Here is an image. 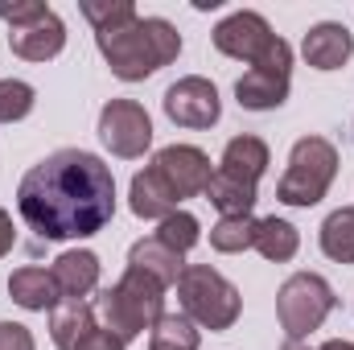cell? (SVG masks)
I'll use <instances>...</instances> for the list:
<instances>
[{
	"instance_id": "cell-21",
	"label": "cell",
	"mask_w": 354,
	"mask_h": 350,
	"mask_svg": "<svg viewBox=\"0 0 354 350\" xmlns=\"http://www.w3.org/2000/svg\"><path fill=\"white\" fill-rule=\"evenodd\" d=\"M264 260H292L297 256V248H301V235H297V227L288 223V219H256V243H252Z\"/></svg>"
},
{
	"instance_id": "cell-6",
	"label": "cell",
	"mask_w": 354,
	"mask_h": 350,
	"mask_svg": "<svg viewBox=\"0 0 354 350\" xmlns=\"http://www.w3.org/2000/svg\"><path fill=\"white\" fill-rule=\"evenodd\" d=\"M334 305H338V297L317 272H297L276 293V313H280V326H284L288 342H301L305 334H313L334 313Z\"/></svg>"
},
{
	"instance_id": "cell-19",
	"label": "cell",
	"mask_w": 354,
	"mask_h": 350,
	"mask_svg": "<svg viewBox=\"0 0 354 350\" xmlns=\"http://www.w3.org/2000/svg\"><path fill=\"white\" fill-rule=\"evenodd\" d=\"M128 264L132 268H140V272H149V276H157L165 288L169 284H177V276H181V256L177 252H169L157 235H149V239H136L132 243V252H128Z\"/></svg>"
},
{
	"instance_id": "cell-32",
	"label": "cell",
	"mask_w": 354,
	"mask_h": 350,
	"mask_svg": "<svg viewBox=\"0 0 354 350\" xmlns=\"http://www.w3.org/2000/svg\"><path fill=\"white\" fill-rule=\"evenodd\" d=\"M317 350H354V342H342V338H334V342H322Z\"/></svg>"
},
{
	"instance_id": "cell-25",
	"label": "cell",
	"mask_w": 354,
	"mask_h": 350,
	"mask_svg": "<svg viewBox=\"0 0 354 350\" xmlns=\"http://www.w3.org/2000/svg\"><path fill=\"white\" fill-rule=\"evenodd\" d=\"M79 8H83V17L95 25V33H111V29L136 21V4L132 0H83Z\"/></svg>"
},
{
	"instance_id": "cell-27",
	"label": "cell",
	"mask_w": 354,
	"mask_h": 350,
	"mask_svg": "<svg viewBox=\"0 0 354 350\" xmlns=\"http://www.w3.org/2000/svg\"><path fill=\"white\" fill-rule=\"evenodd\" d=\"M33 103H37V95H33L29 83H21V79H0V124L25 120V116L33 111Z\"/></svg>"
},
{
	"instance_id": "cell-17",
	"label": "cell",
	"mask_w": 354,
	"mask_h": 350,
	"mask_svg": "<svg viewBox=\"0 0 354 350\" xmlns=\"http://www.w3.org/2000/svg\"><path fill=\"white\" fill-rule=\"evenodd\" d=\"M50 276H54L62 301H66V297H87L91 288L99 284V256L87 252V248L62 252V256L54 260V268H50Z\"/></svg>"
},
{
	"instance_id": "cell-8",
	"label": "cell",
	"mask_w": 354,
	"mask_h": 350,
	"mask_svg": "<svg viewBox=\"0 0 354 350\" xmlns=\"http://www.w3.org/2000/svg\"><path fill=\"white\" fill-rule=\"evenodd\" d=\"M99 140L115 157H145V149L153 145V120L136 99H111L99 111Z\"/></svg>"
},
{
	"instance_id": "cell-11",
	"label": "cell",
	"mask_w": 354,
	"mask_h": 350,
	"mask_svg": "<svg viewBox=\"0 0 354 350\" xmlns=\"http://www.w3.org/2000/svg\"><path fill=\"white\" fill-rule=\"evenodd\" d=\"M153 169L169 181V190H174L177 198H198V194H206V185H210V157L202 153V149H194V145H169V149H161L157 157H153Z\"/></svg>"
},
{
	"instance_id": "cell-30",
	"label": "cell",
	"mask_w": 354,
	"mask_h": 350,
	"mask_svg": "<svg viewBox=\"0 0 354 350\" xmlns=\"http://www.w3.org/2000/svg\"><path fill=\"white\" fill-rule=\"evenodd\" d=\"M75 350H124V342H120L115 334H107V330H99V326H95V330H91Z\"/></svg>"
},
{
	"instance_id": "cell-23",
	"label": "cell",
	"mask_w": 354,
	"mask_h": 350,
	"mask_svg": "<svg viewBox=\"0 0 354 350\" xmlns=\"http://www.w3.org/2000/svg\"><path fill=\"white\" fill-rule=\"evenodd\" d=\"M256 243V219L252 214H235V219H218L210 227V248L223 252V256H235V252H248Z\"/></svg>"
},
{
	"instance_id": "cell-29",
	"label": "cell",
	"mask_w": 354,
	"mask_h": 350,
	"mask_svg": "<svg viewBox=\"0 0 354 350\" xmlns=\"http://www.w3.org/2000/svg\"><path fill=\"white\" fill-rule=\"evenodd\" d=\"M50 4H41V0H21V4H0V17L8 21V29L12 25H25V21H33V17H41Z\"/></svg>"
},
{
	"instance_id": "cell-2",
	"label": "cell",
	"mask_w": 354,
	"mask_h": 350,
	"mask_svg": "<svg viewBox=\"0 0 354 350\" xmlns=\"http://www.w3.org/2000/svg\"><path fill=\"white\" fill-rule=\"evenodd\" d=\"M95 42H99V54L107 58L111 75L124 83H140V79L157 75L181 54V33L165 17H136L111 33H95Z\"/></svg>"
},
{
	"instance_id": "cell-16",
	"label": "cell",
	"mask_w": 354,
	"mask_h": 350,
	"mask_svg": "<svg viewBox=\"0 0 354 350\" xmlns=\"http://www.w3.org/2000/svg\"><path fill=\"white\" fill-rule=\"evenodd\" d=\"M95 330V305L83 297H66L50 309V338L58 350H75Z\"/></svg>"
},
{
	"instance_id": "cell-10",
	"label": "cell",
	"mask_w": 354,
	"mask_h": 350,
	"mask_svg": "<svg viewBox=\"0 0 354 350\" xmlns=\"http://www.w3.org/2000/svg\"><path fill=\"white\" fill-rule=\"evenodd\" d=\"M165 116L181 128H210L223 116V99H218L210 79L189 75V79H177L174 87L165 91Z\"/></svg>"
},
{
	"instance_id": "cell-13",
	"label": "cell",
	"mask_w": 354,
	"mask_h": 350,
	"mask_svg": "<svg viewBox=\"0 0 354 350\" xmlns=\"http://www.w3.org/2000/svg\"><path fill=\"white\" fill-rule=\"evenodd\" d=\"M301 54H305V62H309L313 71H338V66H346V58L354 54V37H351L346 25L322 21V25H313V29L305 33Z\"/></svg>"
},
{
	"instance_id": "cell-14",
	"label": "cell",
	"mask_w": 354,
	"mask_h": 350,
	"mask_svg": "<svg viewBox=\"0 0 354 350\" xmlns=\"http://www.w3.org/2000/svg\"><path fill=\"white\" fill-rule=\"evenodd\" d=\"M177 202H181V198L169 190V181L157 174L153 165L132 177L128 206H132V214H136V219H169V214L177 210Z\"/></svg>"
},
{
	"instance_id": "cell-22",
	"label": "cell",
	"mask_w": 354,
	"mask_h": 350,
	"mask_svg": "<svg viewBox=\"0 0 354 350\" xmlns=\"http://www.w3.org/2000/svg\"><path fill=\"white\" fill-rule=\"evenodd\" d=\"M322 252L338 264H354V206L334 210L322 223Z\"/></svg>"
},
{
	"instance_id": "cell-28",
	"label": "cell",
	"mask_w": 354,
	"mask_h": 350,
	"mask_svg": "<svg viewBox=\"0 0 354 350\" xmlns=\"http://www.w3.org/2000/svg\"><path fill=\"white\" fill-rule=\"evenodd\" d=\"M0 350H37L29 326H21V322H0Z\"/></svg>"
},
{
	"instance_id": "cell-7",
	"label": "cell",
	"mask_w": 354,
	"mask_h": 350,
	"mask_svg": "<svg viewBox=\"0 0 354 350\" xmlns=\"http://www.w3.org/2000/svg\"><path fill=\"white\" fill-rule=\"evenodd\" d=\"M288 87H292V46L276 37L272 50L260 62H252V71L235 83V99L248 111H272L288 99Z\"/></svg>"
},
{
	"instance_id": "cell-34",
	"label": "cell",
	"mask_w": 354,
	"mask_h": 350,
	"mask_svg": "<svg viewBox=\"0 0 354 350\" xmlns=\"http://www.w3.org/2000/svg\"><path fill=\"white\" fill-rule=\"evenodd\" d=\"M149 350H169V347H153V342H149Z\"/></svg>"
},
{
	"instance_id": "cell-26",
	"label": "cell",
	"mask_w": 354,
	"mask_h": 350,
	"mask_svg": "<svg viewBox=\"0 0 354 350\" xmlns=\"http://www.w3.org/2000/svg\"><path fill=\"white\" fill-rule=\"evenodd\" d=\"M153 347L169 350H198V330L185 313H161L153 326Z\"/></svg>"
},
{
	"instance_id": "cell-4",
	"label": "cell",
	"mask_w": 354,
	"mask_h": 350,
	"mask_svg": "<svg viewBox=\"0 0 354 350\" xmlns=\"http://www.w3.org/2000/svg\"><path fill=\"white\" fill-rule=\"evenodd\" d=\"M177 297H181V313L206 330H231L243 309L239 288L210 264H185L177 276Z\"/></svg>"
},
{
	"instance_id": "cell-20",
	"label": "cell",
	"mask_w": 354,
	"mask_h": 350,
	"mask_svg": "<svg viewBox=\"0 0 354 350\" xmlns=\"http://www.w3.org/2000/svg\"><path fill=\"white\" fill-rule=\"evenodd\" d=\"M256 185H248V181H235V177L218 174L210 177V185H206V202L223 214V219H235V214H252V206H256Z\"/></svg>"
},
{
	"instance_id": "cell-33",
	"label": "cell",
	"mask_w": 354,
	"mask_h": 350,
	"mask_svg": "<svg viewBox=\"0 0 354 350\" xmlns=\"http://www.w3.org/2000/svg\"><path fill=\"white\" fill-rule=\"evenodd\" d=\"M280 350H305V347H301V342H284Z\"/></svg>"
},
{
	"instance_id": "cell-24",
	"label": "cell",
	"mask_w": 354,
	"mask_h": 350,
	"mask_svg": "<svg viewBox=\"0 0 354 350\" xmlns=\"http://www.w3.org/2000/svg\"><path fill=\"white\" fill-rule=\"evenodd\" d=\"M157 239L177 252V256H185L198 239H202V227H198V219L189 214V210H174L169 219H161V227H157Z\"/></svg>"
},
{
	"instance_id": "cell-1",
	"label": "cell",
	"mask_w": 354,
	"mask_h": 350,
	"mask_svg": "<svg viewBox=\"0 0 354 350\" xmlns=\"http://www.w3.org/2000/svg\"><path fill=\"white\" fill-rule=\"evenodd\" d=\"M17 210L46 243L91 239L115 214V177L87 149H58L21 177Z\"/></svg>"
},
{
	"instance_id": "cell-12",
	"label": "cell",
	"mask_w": 354,
	"mask_h": 350,
	"mask_svg": "<svg viewBox=\"0 0 354 350\" xmlns=\"http://www.w3.org/2000/svg\"><path fill=\"white\" fill-rule=\"evenodd\" d=\"M8 46H12V54L25 58V62H50V58H58L62 46H66V25H62V17H58L54 8H46L41 17H33V21H25V25H12V29H8Z\"/></svg>"
},
{
	"instance_id": "cell-5",
	"label": "cell",
	"mask_w": 354,
	"mask_h": 350,
	"mask_svg": "<svg viewBox=\"0 0 354 350\" xmlns=\"http://www.w3.org/2000/svg\"><path fill=\"white\" fill-rule=\"evenodd\" d=\"M338 174V149L326 136H301L288 153V169L276 181V198L284 206H317Z\"/></svg>"
},
{
	"instance_id": "cell-18",
	"label": "cell",
	"mask_w": 354,
	"mask_h": 350,
	"mask_svg": "<svg viewBox=\"0 0 354 350\" xmlns=\"http://www.w3.org/2000/svg\"><path fill=\"white\" fill-rule=\"evenodd\" d=\"M8 293L21 309H33V313H46L62 301V293H58V284L46 268H17L8 276Z\"/></svg>"
},
{
	"instance_id": "cell-3",
	"label": "cell",
	"mask_w": 354,
	"mask_h": 350,
	"mask_svg": "<svg viewBox=\"0 0 354 350\" xmlns=\"http://www.w3.org/2000/svg\"><path fill=\"white\" fill-rule=\"evenodd\" d=\"M165 284L140 268L128 264V272L120 276V284L103 288L99 301H95V313L103 317V330L115 334L124 347L140 334V330H153L157 317L165 313Z\"/></svg>"
},
{
	"instance_id": "cell-9",
	"label": "cell",
	"mask_w": 354,
	"mask_h": 350,
	"mask_svg": "<svg viewBox=\"0 0 354 350\" xmlns=\"http://www.w3.org/2000/svg\"><path fill=\"white\" fill-rule=\"evenodd\" d=\"M214 50L218 54H227V58H239V62H260L268 50H272V42H276V33H272V25H268L260 12H248V8H239V12H231L227 21H218L214 25Z\"/></svg>"
},
{
	"instance_id": "cell-31",
	"label": "cell",
	"mask_w": 354,
	"mask_h": 350,
	"mask_svg": "<svg viewBox=\"0 0 354 350\" xmlns=\"http://www.w3.org/2000/svg\"><path fill=\"white\" fill-rule=\"evenodd\" d=\"M12 243H17V231H12V219H8V210H0V260L12 252Z\"/></svg>"
},
{
	"instance_id": "cell-15",
	"label": "cell",
	"mask_w": 354,
	"mask_h": 350,
	"mask_svg": "<svg viewBox=\"0 0 354 350\" xmlns=\"http://www.w3.org/2000/svg\"><path fill=\"white\" fill-rule=\"evenodd\" d=\"M268 165H272V157H268V145L260 136H235L223 149L218 174L235 177V181H248V185H260V177L268 174Z\"/></svg>"
}]
</instances>
